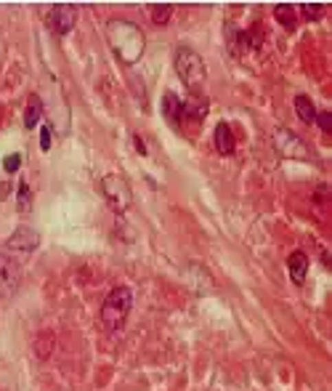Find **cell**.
I'll return each instance as SVG.
<instances>
[{
	"label": "cell",
	"instance_id": "cell-1",
	"mask_svg": "<svg viewBox=\"0 0 332 391\" xmlns=\"http://www.w3.org/2000/svg\"><path fill=\"white\" fill-rule=\"evenodd\" d=\"M107 41L112 45V51L118 54L122 64H136L144 54V32L136 21L131 19H109L107 24Z\"/></svg>",
	"mask_w": 332,
	"mask_h": 391
},
{
	"label": "cell",
	"instance_id": "cell-2",
	"mask_svg": "<svg viewBox=\"0 0 332 391\" xmlns=\"http://www.w3.org/2000/svg\"><path fill=\"white\" fill-rule=\"evenodd\" d=\"M131 309H133V290L128 288V285L112 288L109 295L104 298V304H101V325L109 330V333H115V330H120L125 325Z\"/></svg>",
	"mask_w": 332,
	"mask_h": 391
},
{
	"label": "cell",
	"instance_id": "cell-3",
	"mask_svg": "<svg viewBox=\"0 0 332 391\" xmlns=\"http://www.w3.org/2000/svg\"><path fill=\"white\" fill-rule=\"evenodd\" d=\"M173 64H176V72H178V78H181V82H184L189 91L199 93V88L205 85V78H208L205 59H202L197 51H192L189 45H178Z\"/></svg>",
	"mask_w": 332,
	"mask_h": 391
},
{
	"label": "cell",
	"instance_id": "cell-4",
	"mask_svg": "<svg viewBox=\"0 0 332 391\" xmlns=\"http://www.w3.org/2000/svg\"><path fill=\"white\" fill-rule=\"evenodd\" d=\"M101 194H104L107 205L115 213H125L131 208V200H133V192H131L128 181L118 173H109V176L101 179Z\"/></svg>",
	"mask_w": 332,
	"mask_h": 391
},
{
	"label": "cell",
	"instance_id": "cell-5",
	"mask_svg": "<svg viewBox=\"0 0 332 391\" xmlns=\"http://www.w3.org/2000/svg\"><path fill=\"white\" fill-rule=\"evenodd\" d=\"M75 21H78V5H69V3L51 5V11L45 14V24L54 35H69Z\"/></svg>",
	"mask_w": 332,
	"mask_h": 391
},
{
	"label": "cell",
	"instance_id": "cell-6",
	"mask_svg": "<svg viewBox=\"0 0 332 391\" xmlns=\"http://www.w3.org/2000/svg\"><path fill=\"white\" fill-rule=\"evenodd\" d=\"M21 282L19 261L8 253H0V298H11Z\"/></svg>",
	"mask_w": 332,
	"mask_h": 391
},
{
	"label": "cell",
	"instance_id": "cell-7",
	"mask_svg": "<svg viewBox=\"0 0 332 391\" xmlns=\"http://www.w3.org/2000/svg\"><path fill=\"white\" fill-rule=\"evenodd\" d=\"M274 144L279 149V155L285 157H295V160H309V146L303 144V139L287 131V128H279L276 136H274Z\"/></svg>",
	"mask_w": 332,
	"mask_h": 391
},
{
	"label": "cell",
	"instance_id": "cell-8",
	"mask_svg": "<svg viewBox=\"0 0 332 391\" xmlns=\"http://www.w3.org/2000/svg\"><path fill=\"white\" fill-rule=\"evenodd\" d=\"M8 250H19V253H32L40 245V234L32 227H19L8 240H5Z\"/></svg>",
	"mask_w": 332,
	"mask_h": 391
},
{
	"label": "cell",
	"instance_id": "cell-9",
	"mask_svg": "<svg viewBox=\"0 0 332 391\" xmlns=\"http://www.w3.org/2000/svg\"><path fill=\"white\" fill-rule=\"evenodd\" d=\"M215 149H218V155H223V157H229V155H234L236 149V139H234V131H232V125L229 123H218L215 125Z\"/></svg>",
	"mask_w": 332,
	"mask_h": 391
},
{
	"label": "cell",
	"instance_id": "cell-10",
	"mask_svg": "<svg viewBox=\"0 0 332 391\" xmlns=\"http://www.w3.org/2000/svg\"><path fill=\"white\" fill-rule=\"evenodd\" d=\"M162 115L173 128H181V123H184V102L170 91L162 96Z\"/></svg>",
	"mask_w": 332,
	"mask_h": 391
},
{
	"label": "cell",
	"instance_id": "cell-11",
	"mask_svg": "<svg viewBox=\"0 0 332 391\" xmlns=\"http://www.w3.org/2000/svg\"><path fill=\"white\" fill-rule=\"evenodd\" d=\"M287 271H290V280L295 285H303L306 282V274H309V256L303 250H295L287 258Z\"/></svg>",
	"mask_w": 332,
	"mask_h": 391
},
{
	"label": "cell",
	"instance_id": "cell-12",
	"mask_svg": "<svg viewBox=\"0 0 332 391\" xmlns=\"http://www.w3.org/2000/svg\"><path fill=\"white\" fill-rule=\"evenodd\" d=\"M208 115V99L199 96V93H192L186 102H184V120L189 123H202Z\"/></svg>",
	"mask_w": 332,
	"mask_h": 391
},
{
	"label": "cell",
	"instance_id": "cell-13",
	"mask_svg": "<svg viewBox=\"0 0 332 391\" xmlns=\"http://www.w3.org/2000/svg\"><path fill=\"white\" fill-rule=\"evenodd\" d=\"M274 19L279 21L285 30L293 32L295 27H298V8L290 5V3H279V5H274Z\"/></svg>",
	"mask_w": 332,
	"mask_h": 391
},
{
	"label": "cell",
	"instance_id": "cell-14",
	"mask_svg": "<svg viewBox=\"0 0 332 391\" xmlns=\"http://www.w3.org/2000/svg\"><path fill=\"white\" fill-rule=\"evenodd\" d=\"M40 120H43V102H40L38 93H32L30 102H27V109H24V128L32 131Z\"/></svg>",
	"mask_w": 332,
	"mask_h": 391
},
{
	"label": "cell",
	"instance_id": "cell-15",
	"mask_svg": "<svg viewBox=\"0 0 332 391\" xmlns=\"http://www.w3.org/2000/svg\"><path fill=\"white\" fill-rule=\"evenodd\" d=\"M293 104H295V115L300 118V123L311 125L313 120H316V107H313V102H311V99H309V96L298 93Z\"/></svg>",
	"mask_w": 332,
	"mask_h": 391
},
{
	"label": "cell",
	"instance_id": "cell-16",
	"mask_svg": "<svg viewBox=\"0 0 332 391\" xmlns=\"http://www.w3.org/2000/svg\"><path fill=\"white\" fill-rule=\"evenodd\" d=\"M173 8L176 5H170V3H162V5H149V19L155 21L157 27H162V24H168L170 16H173Z\"/></svg>",
	"mask_w": 332,
	"mask_h": 391
},
{
	"label": "cell",
	"instance_id": "cell-17",
	"mask_svg": "<svg viewBox=\"0 0 332 391\" xmlns=\"http://www.w3.org/2000/svg\"><path fill=\"white\" fill-rule=\"evenodd\" d=\"M295 8L300 11V16L306 21H319L327 14V5H322V3H303V5H295Z\"/></svg>",
	"mask_w": 332,
	"mask_h": 391
},
{
	"label": "cell",
	"instance_id": "cell-18",
	"mask_svg": "<svg viewBox=\"0 0 332 391\" xmlns=\"http://www.w3.org/2000/svg\"><path fill=\"white\" fill-rule=\"evenodd\" d=\"M245 38H247V48L250 51H258L263 41H266V32H263V27L261 24H253L250 30H245Z\"/></svg>",
	"mask_w": 332,
	"mask_h": 391
},
{
	"label": "cell",
	"instance_id": "cell-19",
	"mask_svg": "<svg viewBox=\"0 0 332 391\" xmlns=\"http://www.w3.org/2000/svg\"><path fill=\"white\" fill-rule=\"evenodd\" d=\"M16 208H19V213H30V210H32V189H30V184H27V181H21V184H19Z\"/></svg>",
	"mask_w": 332,
	"mask_h": 391
},
{
	"label": "cell",
	"instance_id": "cell-20",
	"mask_svg": "<svg viewBox=\"0 0 332 391\" xmlns=\"http://www.w3.org/2000/svg\"><path fill=\"white\" fill-rule=\"evenodd\" d=\"M19 168H21V155H16V152L3 160V170H5V173H16Z\"/></svg>",
	"mask_w": 332,
	"mask_h": 391
},
{
	"label": "cell",
	"instance_id": "cell-21",
	"mask_svg": "<svg viewBox=\"0 0 332 391\" xmlns=\"http://www.w3.org/2000/svg\"><path fill=\"white\" fill-rule=\"evenodd\" d=\"M313 123H319V128L324 131V133H330L332 131V115L330 112H316V120Z\"/></svg>",
	"mask_w": 332,
	"mask_h": 391
},
{
	"label": "cell",
	"instance_id": "cell-22",
	"mask_svg": "<svg viewBox=\"0 0 332 391\" xmlns=\"http://www.w3.org/2000/svg\"><path fill=\"white\" fill-rule=\"evenodd\" d=\"M51 136H54V133H51V125H43V131H40V149H43V152L51 149Z\"/></svg>",
	"mask_w": 332,
	"mask_h": 391
},
{
	"label": "cell",
	"instance_id": "cell-23",
	"mask_svg": "<svg viewBox=\"0 0 332 391\" xmlns=\"http://www.w3.org/2000/svg\"><path fill=\"white\" fill-rule=\"evenodd\" d=\"M133 146H136L141 155H146V144H144V139H141V136H133Z\"/></svg>",
	"mask_w": 332,
	"mask_h": 391
}]
</instances>
